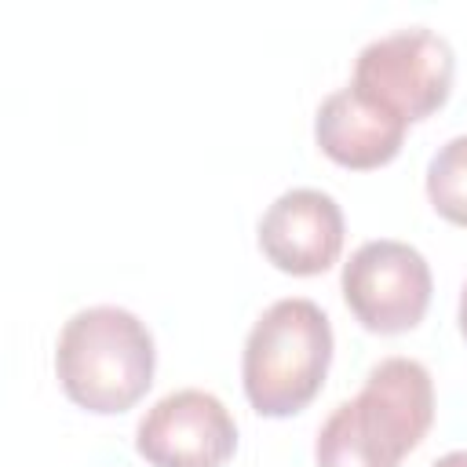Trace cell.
<instances>
[{"label":"cell","instance_id":"1","mask_svg":"<svg viewBox=\"0 0 467 467\" xmlns=\"http://www.w3.org/2000/svg\"><path fill=\"white\" fill-rule=\"evenodd\" d=\"M434 423V379L416 358H383L317 431V467H401Z\"/></svg>","mask_w":467,"mask_h":467},{"label":"cell","instance_id":"2","mask_svg":"<svg viewBox=\"0 0 467 467\" xmlns=\"http://www.w3.org/2000/svg\"><path fill=\"white\" fill-rule=\"evenodd\" d=\"M157 350L142 317L99 303L77 310L55 343V376L66 398L95 416L128 412L153 383Z\"/></svg>","mask_w":467,"mask_h":467},{"label":"cell","instance_id":"3","mask_svg":"<svg viewBox=\"0 0 467 467\" xmlns=\"http://www.w3.org/2000/svg\"><path fill=\"white\" fill-rule=\"evenodd\" d=\"M332 365L328 314L303 296L270 303L252 325L241 354L244 398L259 416L281 420L303 412Z\"/></svg>","mask_w":467,"mask_h":467},{"label":"cell","instance_id":"4","mask_svg":"<svg viewBox=\"0 0 467 467\" xmlns=\"http://www.w3.org/2000/svg\"><path fill=\"white\" fill-rule=\"evenodd\" d=\"M452 73L456 55L449 40L427 26H409L368 40L354 58L350 84L412 124L445 106Z\"/></svg>","mask_w":467,"mask_h":467},{"label":"cell","instance_id":"5","mask_svg":"<svg viewBox=\"0 0 467 467\" xmlns=\"http://www.w3.org/2000/svg\"><path fill=\"white\" fill-rule=\"evenodd\" d=\"M339 285L350 314L368 332L398 336L423 321L434 277L420 248L394 237H379L365 241L343 263Z\"/></svg>","mask_w":467,"mask_h":467},{"label":"cell","instance_id":"6","mask_svg":"<svg viewBox=\"0 0 467 467\" xmlns=\"http://www.w3.org/2000/svg\"><path fill=\"white\" fill-rule=\"evenodd\" d=\"M135 452L153 467H223L237 452V423L215 394L182 387L139 420Z\"/></svg>","mask_w":467,"mask_h":467},{"label":"cell","instance_id":"7","mask_svg":"<svg viewBox=\"0 0 467 467\" xmlns=\"http://www.w3.org/2000/svg\"><path fill=\"white\" fill-rule=\"evenodd\" d=\"M259 248L285 274H325L343 252V208L314 186L285 190L259 219Z\"/></svg>","mask_w":467,"mask_h":467},{"label":"cell","instance_id":"8","mask_svg":"<svg viewBox=\"0 0 467 467\" xmlns=\"http://www.w3.org/2000/svg\"><path fill=\"white\" fill-rule=\"evenodd\" d=\"M405 131H409V120L383 109L379 102L361 95L354 84L325 95L314 113V139L321 153L354 171L390 164L405 142Z\"/></svg>","mask_w":467,"mask_h":467},{"label":"cell","instance_id":"9","mask_svg":"<svg viewBox=\"0 0 467 467\" xmlns=\"http://www.w3.org/2000/svg\"><path fill=\"white\" fill-rule=\"evenodd\" d=\"M427 197L441 219L467 226V135H452L431 157Z\"/></svg>","mask_w":467,"mask_h":467},{"label":"cell","instance_id":"10","mask_svg":"<svg viewBox=\"0 0 467 467\" xmlns=\"http://www.w3.org/2000/svg\"><path fill=\"white\" fill-rule=\"evenodd\" d=\"M431 467H467V449H456V452H445L438 456Z\"/></svg>","mask_w":467,"mask_h":467},{"label":"cell","instance_id":"11","mask_svg":"<svg viewBox=\"0 0 467 467\" xmlns=\"http://www.w3.org/2000/svg\"><path fill=\"white\" fill-rule=\"evenodd\" d=\"M456 321H460V336L467 339V285H463V292H460V314H456Z\"/></svg>","mask_w":467,"mask_h":467}]
</instances>
